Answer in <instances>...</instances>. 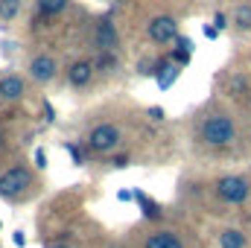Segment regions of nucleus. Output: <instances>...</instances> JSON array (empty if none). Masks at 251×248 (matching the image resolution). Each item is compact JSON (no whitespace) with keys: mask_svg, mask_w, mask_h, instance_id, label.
<instances>
[{"mask_svg":"<svg viewBox=\"0 0 251 248\" xmlns=\"http://www.w3.org/2000/svg\"><path fill=\"white\" fill-rule=\"evenodd\" d=\"M234 134H237V128H234V120L228 114H210L201 123V140L207 146H216V149L228 146V143H234Z\"/></svg>","mask_w":251,"mask_h":248,"instance_id":"nucleus-1","label":"nucleus"},{"mask_svg":"<svg viewBox=\"0 0 251 248\" xmlns=\"http://www.w3.org/2000/svg\"><path fill=\"white\" fill-rule=\"evenodd\" d=\"M120 143V128L111 123H100L94 125L91 131H88V137H85V146L91 149V152H111L114 146Z\"/></svg>","mask_w":251,"mask_h":248,"instance_id":"nucleus-2","label":"nucleus"},{"mask_svg":"<svg viewBox=\"0 0 251 248\" xmlns=\"http://www.w3.org/2000/svg\"><path fill=\"white\" fill-rule=\"evenodd\" d=\"M216 193H219V198L228 201V204H243L251 193V184L243 175H225V178L216 181Z\"/></svg>","mask_w":251,"mask_h":248,"instance_id":"nucleus-3","label":"nucleus"},{"mask_svg":"<svg viewBox=\"0 0 251 248\" xmlns=\"http://www.w3.org/2000/svg\"><path fill=\"white\" fill-rule=\"evenodd\" d=\"M29 181H32L29 170L12 167V170H6V173L0 175V196H3V198H15V196H21V193L29 187Z\"/></svg>","mask_w":251,"mask_h":248,"instance_id":"nucleus-4","label":"nucleus"},{"mask_svg":"<svg viewBox=\"0 0 251 248\" xmlns=\"http://www.w3.org/2000/svg\"><path fill=\"white\" fill-rule=\"evenodd\" d=\"M149 38L155 44H170L178 38V21L170 18V15H158L149 21Z\"/></svg>","mask_w":251,"mask_h":248,"instance_id":"nucleus-5","label":"nucleus"},{"mask_svg":"<svg viewBox=\"0 0 251 248\" xmlns=\"http://www.w3.org/2000/svg\"><path fill=\"white\" fill-rule=\"evenodd\" d=\"M117 41H120V35H117L111 18H100V21H97V29H94V47H97L100 53H114Z\"/></svg>","mask_w":251,"mask_h":248,"instance_id":"nucleus-6","label":"nucleus"},{"mask_svg":"<svg viewBox=\"0 0 251 248\" xmlns=\"http://www.w3.org/2000/svg\"><path fill=\"white\" fill-rule=\"evenodd\" d=\"M29 76L35 79V82H53L56 79V59L53 56H35L32 62H29Z\"/></svg>","mask_w":251,"mask_h":248,"instance_id":"nucleus-7","label":"nucleus"},{"mask_svg":"<svg viewBox=\"0 0 251 248\" xmlns=\"http://www.w3.org/2000/svg\"><path fill=\"white\" fill-rule=\"evenodd\" d=\"M94 64L85 62V59H79V62H73L67 67V82L73 85V88H85V85H91V79H94Z\"/></svg>","mask_w":251,"mask_h":248,"instance_id":"nucleus-8","label":"nucleus"},{"mask_svg":"<svg viewBox=\"0 0 251 248\" xmlns=\"http://www.w3.org/2000/svg\"><path fill=\"white\" fill-rule=\"evenodd\" d=\"M24 91H26V85H24V79H21V76L9 73V76H3V79H0V94H3V99L18 102V99H24Z\"/></svg>","mask_w":251,"mask_h":248,"instance_id":"nucleus-9","label":"nucleus"},{"mask_svg":"<svg viewBox=\"0 0 251 248\" xmlns=\"http://www.w3.org/2000/svg\"><path fill=\"white\" fill-rule=\"evenodd\" d=\"M143 248H184V243L176 237V234H170V231H158V234H152Z\"/></svg>","mask_w":251,"mask_h":248,"instance_id":"nucleus-10","label":"nucleus"},{"mask_svg":"<svg viewBox=\"0 0 251 248\" xmlns=\"http://www.w3.org/2000/svg\"><path fill=\"white\" fill-rule=\"evenodd\" d=\"M219 246H222V248H243V246H246V237H243L240 231L228 228V231H222V234H219Z\"/></svg>","mask_w":251,"mask_h":248,"instance_id":"nucleus-11","label":"nucleus"},{"mask_svg":"<svg viewBox=\"0 0 251 248\" xmlns=\"http://www.w3.org/2000/svg\"><path fill=\"white\" fill-rule=\"evenodd\" d=\"M176 79H178V67H176V64H164V67L158 70V88H161V91H167Z\"/></svg>","mask_w":251,"mask_h":248,"instance_id":"nucleus-12","label":"nucleus"},{"mask_svg":"<svg viewBox=\"0 0 251 248\" xmlns=\"http://www.w3.org/2000/svg\"><path fill=\"white\" fill-rule=\"evenodd\" d=\"M21 12V0H0V21H15Z\"/></svg>","mask_w":251,"mask_h":248,"instance_id":"nucleus-13","label":"nucleus"},{"mask_svg":"<svg viewBox=\"0 0 251 248\" xmlns=\"http://www.w3.org/2000/svg\"><path fill=\"white\" fill-rule=\"evenodd\" d=\"M234 24H237L240 29H251V3L237 6V12H234Z\"/></svg>","mask_w":251,"mask_h":248,"instance_id":"nucleus-14","label":"nucleus"},{"mask_svg":"<svg viewBox=\"0 0 251 248\" xmlns=\"http://www.w3.org/2000/svg\"><path fill=\"white\" fill-rule=\"evenodd\" d=\"M38 9L44 15H59V12L67 9V0H38Z\"/></svg>","mask_w":251,"mask_h":248,"instance_id":"nucleus-15","label":"nucleus"},{"mask_svg":"<svg viewBox=\"0 0 251 248\" xmlns=\"http://www.w3.org/2000/svg\"><path fill=\"white\" fill-rule=\"evenodd\" d=\"M134 198H137V201L143 204V213H146L149 219H158V216H161V210H158V204H155V201H149V198H146L143 193H134Z\"/></svg>","mask_w":251,"mask_h":248,"instance_id":"nucleus-16","label":"nucleus"},{"mask_svg":"<svg viewBox=\"0 0 251 248\" xmlns=\"http://www.w3.org/2000/svg\"><path fill=\"white\" fill-rule=\"evenodd\" d=\"M94 67H117V59H114L111 53H102V59L94 64Z\"/></svg>","mask_w":251,"mask_h":248,"instance_id":"nucleus-17","label":"nucleus"},{"mask_svg":"<svg viewBox=\"0 0 251 248\" xmlns=\"http://www.w3.org/2000/svg\"><path fill=\"white\" fill-rule=\"evenodd\" d=\"M35 167H38V170L47 167V152H44V149H35Z\"/></svg>","mask_w":251,"mask_h":248,"instance_id":"nucleus-18","label":"nucleus"},{"mask_svg":"<svg viewBox=\"0 0 251 248\" xmlns=\"http://www.w3.org/2000/svg\"><path fill=\"white\" fill-rule=\"evenodd\" d=\"M213 26H216V29H225V26H228V18H225L222 12H216V15H213Z\"/></svg>","mask_w":251,"mask_h":248,"instance_id":"nucleus-19","label":"nucleus"},{"mask_svg":"<svg viewBox=\"0 0 251 248\" xmlns=\"http://www.w3.org/2000/svg\"><path fill=\"white\" fill-rule=\"evenodd\" d=\"M149 117H152L155 123H161V120H164L167 114H164V108H158V105H152V108H149Z\"/></svg>","mask_w":251,"mask_h":248,"instance_id":"nucleus-20","label":"nucleus"},{"mask_svg":"<svg viewBox=\"0 0 251 248\" xmlns=\"http://www.w3.org/2000/svg\"><path fill=\"white\" fill-rule=\"evenodd\" d=\"M176 62H178V64H187L190 62V50H181V47H178V50H176Z\"/></svg>","mask_w":251,"mask_h":248,"instance_id":"nucleus-21","label":"nucleus"},{"mask_svg":"<svg viewBox=\"0 0 251 248\" xmlns=\"http://www.w3.org/2000/svg\"><path fill=\"white\" fill-rule=\"evenodd\" d=\"M67 152L73 155V164H82V155H79V149H76L73 143H67Z\"/></svg>","mask_w":251,"mask_h":248,"instance_id":"nucleus-22","label":"nucleus"},{"mask_svg":"<svg viewBox=\"0 0 251 248\" xmlns=\"http://www.w3.org/2000/svg\"><path fill=\"white\" fill-rule=\"evenodd\" d=\"M44 114H47V123H53V120H56V111H53V105H50V102H44Z\"/></svg>","mask_w":251,"mask_h":248,"instance_id":"nucleus-23","label":"nucleus"},{"mask_svg":"<svg viewBox=\"0 0 251 248\" xmlns=\"http://www.w3.org/2000/svg\"><path fill=\"white\" fill-rule=\"evenodd\" d=\"M216 35H219L216 26H204V38H216Z\"/></svg>","mask_w":251,"mask_h":248,"instance_id":"nucleus-24","label":"nucleus"},{"mask_svg":"<svg viewBox=\"0 0 251 248\" xmlns=\"http://www.w3.org/2000/svg\"><path fill=\"white\" fill-rule=\"evenodd\" d=\"M47 248H64V246H47Z\"/></svg>","mask_w":251,"mask_h":248,"instance_id":"nucleus-25","label":"nucleus"},{"mask_svg":"<svg viewBox=\"0 0 251 248\" xmlns=\"http://www.w3.org/2000/svg\"><path fill=\"white\" fill-rule=\"evenodd\" d=\"M0 99H3V94H0Z\"/></svg>","mask_w":251,"mask_h":248,"instance_id":"nucleus-26","label":"nucleus"}]
</instances>
